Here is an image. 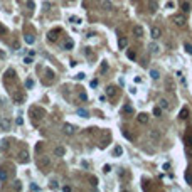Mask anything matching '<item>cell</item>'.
Listing matches in <instances>:
<instances>
[{
	"mask_svg": "<svg viewBox=\"0 0 192 192\" xmlns=\"http://www.w3.org/2000/svg\"><path fill=\"white\" fill-rule=\"evenodd\" d=\"M150 35H152V39H160L162 37V29L158 25H153L152 30H150Z\"/></svg>",
	"mask_w": 192,
	"mask_h": 192,
	"instance_id": "1",
	"label": "cell"
},
{
	"mask_svg": "<svg viewBox=\"0 0 192 192\" xmlns=\"http://www.w3.org/2000/svg\"><path fill=\"white\" fill-rule=\"evenodd\" d=\"M62 130H64V133L66 135H74V131H76V128L71 125V123H64V126H62Z\"/></svg>",
	"mask_w": 192,
	"mask_h": 192,
	"instance_id": "2",
	"label": "cell"
},
{
	"mask_svg": "<svg viewBox=\"0 0 192 192\" xmlns=\"http://www.w3.org/2000/svg\"><path fill=\"white\" fill-rule=\"evenodd\" d=\"M173 22H175V25L184 27L185 25V17L184 15H175V17H173Z\"/></svg>",
	"mask_w": 192,
	"mask_h": 192,
	"instance_id": "3",
	"label": "cell"
},
{
	"mask_svg": "<svg viewBox=\"0 0 192 192\" xmlns=\"http://www.w3.org/2000/svg\"><path fill=\"white\" fill-rule=\"evenodd\" d=\"M59 32H61L59 29H52V30H51V32H49V34H47V39L51 40V42H54V40L57 39V34H59Z\"/></svg>",
	"mask_w": 192,
	"mask_h": 192,
	"instance_id": "4",
	"label": "cell"
},
{
	"mask_svg": "<svg viewBox=\"0 0 192 192\" xmlns=\"http://www.w3.org/2000/svg\"><path fill=\"white\" fill-rule=\"evenodd\" d=\"M136 120H138V123H141V125H147L148 123V115L147 113H140V115L136 116Z\"/></svg>",
	"mask_w": 192,
	"mask_h": 192,
	"instance_id": "5",
	"label": "cell"
},
{
	"mask_svg": "<svg viewBox=\"0 0 192 192\" xmlns=\"http://www.w3.org/2000/svg\"><path fill=\"white\" fill-rule=\"evenodd\" d=\"M126 45H128V39L125 37V35H121V37L118 39V47H120V49H125Z\"/></svg>",
	"mask_w": 192,
	"mask_h": 192,
	"instance_id": "6",
	"label": "cell"
},
{
	"mask_svg": "<svg viewBox=\"0 0 192 192\" xmlns=\"http://www.w3.org/2000/svg\"><path fill=\"white\" fill-rule=\"evenodd\" d=\"M133 34H135V37H141V35H143V27H141V25H135L133 27Z\"/></svg>",
	"mask_w": 192,
	"mask_h": 192,
	"instance_id": "7",
	"label": "cell"
},
{
	"mask_svg": "<svg viewBox=\"0 0 192 192\" xmlns=\"http://www.w3.org/2000/svg\"><path fill=\"white\" fill-rule=\"evenodd\" d=\"M19 160H20V162H24V163L29 162V153H27L25 150H22V152L19 153Z\"/></svg>",
	"mask_w": 192,
	"mask_h": 192,
	"instance_id": "8",
	"label": "cell"
},
{
	"mask_svg": "<svg viewBox=\"0 0 192 192\" xmlns=\"http://www.w3.org/2000/svg\"><path fill=\"white\" fill-rule=\"evenodd\" d=\"M179 118H180V120H187V118H189V109H187V108H182L180 113H179Z\"/></svg>",
	"mask_w": 192,
	"mask_h": 192,
	"instance_id": "9",
	"label": "cell"
},
{
	"mask_svg": "<svg viewBox=\"0 0 192 192\" xmlns=\"http://www.w3.org/2000/svg\"><path fill=\"white\" fill-rule=\"evenodd\" d=\"M113 155H115V157H121L123 155V148L120 147V145H116V147L113 148Z\"/></svg>",
	"mask_w": 192,
	"mask_h": 192,
	"instance_id": "10",
	"label": "cell"
},
{
	"mask_svg": "<svg viewBox=\"0 0 192 192\" xmlns=\"http://www.w3.org/2000/svg\"><path fill=\"white\" fill-rule=\"evenodd\" d=\"M184 141H185V145H187V147H192V135H190V133L184 135Z\"/></svg>",
	"mask_w": 192,
	"mask_h": 192,
	"instance_id": "11",
	"label": "cell"
},
{
	"mask_svg": "<svg viewBox=\"0 0 192 192\" xmlns=\"http://www.w3.org/2000/svg\"><path fill=\"white\" fill-rule=\"evenodd\" d=\"M150 77L157 81V79H160V72H158L157 69H152V71H150Z\"/></svg>",
	"mask_w": 192,
	"mask_h": 192,
	"instance_id": "12",
	"label": "cell"
},
{
	"mask_svg": "<svg viewBox=\"0 0 192 192\" xmlns=\"http://www.w3.org/2000/svg\"><path fill=\"white\" fill-rule=\"evenodd\" d=\"M54 153H56L57 157H61V155H64V153H66V148H64V147H56Z\"/></svg>",
	"mask_w": 192,
	"mask_h": 192,
	"instance_id": "13",
	"label": "cell"
},
{
	"mask_svg": "<svg viewBox=\"0 0 192 192\" xmlns=\"http://www.w3.org/2000/svg\"><path fill=\"white\" fill-rule=\"evenodd\" d=\"M25 42L27 44H34V40H35V37H34V35H32V34H25Z\"/></svg>",
	"mask_w": 192,
	"mask_h": 192,
	"instance_id": "14",
	"label": "cell"
},
{
	"mask_svg": "<svg viewBox=\"0 0 192 192\" xmlns=\"http://www.w3.org/2000/svg\"><path fill=\"white\" fill-rule=\"evenodd\" d=\"M72 47H74V42H71V40H66V42H64V49H66V51H71Z\"/></svg>",
	"mask_w": 192,
	"mask_h": 192,
	"instance_id": "15",
	"label": "cell"
},
{
	"mask_svg": "<svg viewBox=\"0 0 192 192\" xmlns=\"http://www.w3.org/2000/svg\"><path fill=\"white\" fill-rule=\"evenodd\" d=\"M76 113H77V115H79L81 118H88V116H89V113L86 111V109H77Z\"/></svg>",
	"mask_w": 192,
	"mask_h": 192,
	"instance_id": "16",
	"label": "cell"
},
{
	"mask_svg": "<svg viewBox=\"0 0 192 192\" xmlns=\"http://www.w3.org/2000/svg\"><path fill=\"white\" fill-rule=\"evenodd\" d=\"M148 10L152 12V13L157 12V2H150V3H148Z\"/></svg>",
	"mask_w": 192,
	"mask_h": 192,
	"instance_id": "17",
	"label": "cell"
},
{
	"mask_svg": "<svg viewBox=\"0 0 192 192\" xmlns=\"http://www.w3.org/2000/svg\"><path fill=\"white\" fill-rule=\"evenodd\" d=\"M153 116H160V115H162V108H160V106H153Z\"/></svg>",
	"mask_w": 192,
	"mask_h": 192,
	"instance_id": "18",
	"label": "cell"
},
{
	"mask_svg": "<svg viewBox=\"0 0 192 192\" xmlns=\"http://www.w3.org/2000/svg\"><path fill=\"white\" fill-rule=\"evenodd\" d=\"M165 7L168 8V10H172V8H175V2H173V0H167Z\"/></svg>",
	"mask_w": 192,
	"mask_h": 192,
	"instance_id": "19",
	"label": "cell"
},
{
	"mask_svg": "<svg viewBox=\"0 0 192 192\" xmlns=\"http://www.w3.org/2000/svg\"><path fill=\"white\" fill-rule=\"evenodd\" d=\"M0 126L5 128V130H8V126H10V121H8V120H2V121H0Z\"/></svg>",
	"mask_w": 192,
	"mask_h": 192,
	"instance_id": "20",
	"label": "cell"
},
{
	"mask_svg": "<svg viewBox=\"0 0 192 192\" xmlns=\"http://www.w3.org/2000/svg\"><path fill=\"white\" fill-rule=\"evenodd\" d=\"M5 77H10V79H13V77H15V71H13V69H8V71L5 72Z\"/></svg>",
	"mask_w": 192,
	"mask_h": 192,
	"instance_id": "21",
	"label": "cell"
},
{
	"mask_svg": "<svg viewBox=\"0 0 192 192\" xmlns=\"http://www.w3.org/2000/svg\"><path fill=\"white\" fill-rule=\"evenodd\" d=\"M72 24H76V25H79V24H83V22H81V17H71L69 19Z\"/></svg>",
	"mask_w": 192,
	"mask_h": 192,
	"instance_id": "22",
	"label": "cell"
},
{
	"mask_svg": "<svg viewBox=\"0 0 192 192\" xmlns=\"http://www.w3.org/2000/svg\"><path fill=\"white\" fill-rule=\"evenodd\" d=\"M184 49H185V52H187V54H192V44L185 42V44H184Z\"/></svg>",
	"mask_w": 192,
	"mask_h": 192,
	"instance_id": "23",
	"label": "cell"
},
{
	"mask_svg": "<svg viewBox=\"0 0 192 192\" xmlns=\"http://www.w3.org/2000/svg\"><path fill=\"white\" fill-rule=\"evenodd\" d=\"M150 51L152 52H155V54H158V51H160V47L157 44H150Z\"/></svg>",
	"mask_w": 192,
	"mask_h": 192,
	"instance_id": "24",
	"label": "cell"
},
{
	"mask_svg": "<svg viewBox=\"0 0 192 192\" xmlns=\"http://www.w3.org/2000/svg\"><path fill=\"white\" fill-rule=\"evenodd\" d=\"M106 94L111 98V96L115 94V88H113V86H108V88H106Z\"/></svg>",
	"mask_w": 192,
	"mask_h": 192,
	"instance_id": "25",
	"label": "cell"
},
{
	"mask_svg": "<svg viewBox=\"0 0 192 192\" xmlns=\"http://www.w3.org/2000/svg\"><path fill=\"white\" fill-rule=\"evenodd\" d=\"M99 71H101V72H106V71H108V62H106V61H103V62H101V67H99Z\"/></svg>",
	"mask_w": 192,
	"mask_h": 192,
	"instance_id": "26",
	"label": "cell"
},
{
	"mask_svg": "<svg viewBox=\"0 0 192 192\" xmlns=\"http://www.w3.org/2000/svg\"><path fill=\"white\" fill-rule=\"evenodd\" d=\"M103 7H104V10H111V2H108V0H104V2H103Z\"/></svg>",
	"mask_w": 192,
	"mask_h": 192,
	"instance_id": "27",
	"label": "cell"
},
{
	"mask_svg": "<svg viewBox=\"0 0 192 192\" xmlns=\"http://www.w3.org/2000/svg\"><path fill=\"white\" fill-rule=\"evenodd\" d=\"M182 10H184V12H189L190 10V3L189 2H184V3H182Z\"/></svg>",
	"mask_w": 192,
	"mask_h": 192,
	"instance_id": "28",
	"label": "cell"
},
{
	"mask_svg": "<svg viewBox=\"0 0 192 192\" xmlns=\"http://www.w3.org/2000/svg\"><path fill=\"white\" fill-rule=\"evenodd\" d=\"M32 86H34V79H30V77H29V79L25 81V88H27V89H30Z\"/></svg>",
	"mask_w": 192,
	"mask_h": 192,
	"instance_id": "29",
	"label": "cell"
},
{
	"mask_svg": "<svg viewBox=\"0 0 192 192\" xmlns=\"http://www.w3.org/2000/svg\"><path fill=\"white\" fill-rule=\"evenodd\" d=\"M79 99H81V101H88V94H86L84 91H81V93H79Z\"/></svg>",
	"mask_w": 192,
	"mask_h": 192,
	"instance_id": "30",
	"label": "cell"
},
{
	"mask_svg": "<svg viewBox=\"0 0 192 192\" xmlns=\"http://www.w3.org/2000/svg\"><path fill=\"white\" fill-rule=\"evenodd\" d=\"M160 108H162V109L168 108V103H167V99H160Z\"/></svg>",
	"mask_w": 192,
	"mask_h": 192,
	"instance_id": "31",
	"label": "cell"
},
{
	"mask_svg": "<svg viewBox=\"0 0 192 192\" xmlns=\"http://www.w3.org/2000/svg\"><path fill=\"white\" fill-rule=\"evenodd\" d=\"M84 77H86V74H84V72H77V74H76V79H77V81H83Z\"/></svg>",
	"mask_w": 192,
	"mask_h": 192,
	"instance_id": "32",
	"label": "cell"
},
{
	"mask_svg": "<svg viewBox=\"0 0 192 192\" xmlns=\"http://www.w3.org/2000/svg\"><path fill=\"white\" fill-rule=\"evenodd\" d=\"M15 123H17L19 126H22V125H24V118H22V116L19 115V116H17V120H15Z\"/></svg>",
	"mask_w": 192,
	"mask_h": 192,
	"instance_id": "33",
	"label": "cell"
},
{
	"mask_svg": "<svg viewBox=\"0 0 192 192\" xmlns=\"http://www.w3.org/2000/svg\"><path fill=\"white\" fill-rule=\"evenodd\" d=\"M109 172H111V165H108V163H106V165L103 167V173H109Z\"/></svg>",
	"mask_w": 192,
	"mask_h": 192,
	"instance_id": "34",
	"label": "cell"
},
{
	"mask_svg": "<svg viewBox=\"0 0 192 192\" xmlns=\"http://www.w3.org/2000/svg\"><path fill=\"white\" fill-rule=\"evenodd\" d=\"M0 180H2V182H5V180H7V173L3 172V170H0Z\"/></svg>",
	"mask_w": 192,
	"mask_h": 192,
	"instance_id": "35",
	"label": "cell"
},
{
	"mask_svg": "<svg viewBox=\"0 0 192 192\" xmlns=\"http://www.w3.org/2000/svg\"><path fill=\"white\" fill-rule=\"evenodd\" d=\"M126 57L133 61V59H135V52H133V51H128V52H126Z\"/></svg>",
	"mask_w": 192,
	"mask_h": 192,
	"instance_id": "36",
	"label": "cell"
},
{
	"mask_svg": "<svg viewBox=\"0 0 192 192\" xmlns=\"http://www.w3.org/2000/svg\"><path fill=\"white\" fill-rule=\"evenodd\" d=\"M185 180H187V184H192V175H190V172L185 173Z\"/></svg>",
	"mask_w": 192,
	"mask_h": 192,
	"instance_id": "37",
	"label": "cell"
},
{
	"mask_svg": "<svg viewBox=\"0 0 192 192\" xmlns=\"http://www.w3.org/2000/svg\"><path fill=\"white\" fill-rule=\"evenodd\" d=\"M123 111H125V113H131V111H133V108H131V106H125V108H123Z\"/></svg>",
	"mask_w": 192,
	"mask_h": 192,
	"instance_id": "38",
	"label": "cell"
},
{
	"mask_svg": "<svg viewBox=\"0 0 192 192\" xmlns=\"http://www.w3.org/2000/svg\"><path fill=\"white\" fill-rule=\"evenodd\" d=\"M0 34H7V27H3L2 24H0Z\"/></svg>",
	"mask_w": 192,
	"mask_h": 192,
	"instance_id": "39",
	"label": "cell"
},
{
	"mask_svg": "<svg viewBox=\"0 0 192 192\" xmlns=\"http://www.w3.org/2000/svg\"><path fill=\"white\" fill-rule=\"evenodd\" d=\"M96 86H98V79H93L91 81V88H96Z\"/></svg>",
	"mask_w": 192,
	"mask_h": 192,
	"instance_id": "40",
	"label": "cell"
},
{
	"mask_svg": "<svg viewBox=\"0 0 192 192\" xmlns=\"http://www.w3.org/2000/svg\"><path fill=\"white\" fill-rule=\"evenodd\" d=\"M123 135H125V136H126V138H128V140H133V136H131L130 133H128V131H123Z\"/></svg>",
	"mask_w": 192,
	"mask_h": 192,
	"instance_id": "41",
	"label": "cell"
},
{
	"mask_svg": "<svg viewBox=\"0 0 192 192\" xmlns=\"http://www.w3.org/2000/svg\"><path fill=\"white\" fill-rule=\"evenodd\" d=\"M24 62H25V64H32V57H30V56H29V57H25V59H24Z\"/></svg>",
	"mask_w": 192,
	"mask_h": 192,
	"instance_id": "42",
	"label": "cell"
},
{
	"mask_svg": "<svg viewBox=\"0 0 192 192\" xmlns=\"http://www.w3.org/2000/svg\"><path fill=\"white\" fill-rule=\"evenodd\" d=\"M91 184L96 185V184H98V179H96V177H91Z\"/></svg>",
	"mask_w": 192,
	"mask_h": 192,
	"instance_id": "43",
	"label": "cell"
},
{
	"mask_svg": "<svg viewBox=\"0 0 192 192\" xmlns=\"http://www.w3.org/2000/svg\"><path fill=\"white\" fill-rule=\"evenodd\" d=\"M27 5H29V8H34L35 5H34V2H32V0H29V2H27Z\"/></svg>",
	"mask_w": 192,
	"mask_h": 192,
	"instance_id": "44",
	"label": "cell"
},
{
	"mask_svg": "<svg viewBox=\"0 0 192 192\" xmlns=\"http://www.w3.org/2000/svg\"><path fill=\"white\" fill-rule=\"evenodd\" d=\"M30 190H39V185H35V184H32V185H30Z\"/></svg>",
	"mask_w": 192,
	"mask_h": 192,
	"instance_id": "45",
	"label": "cell"
},
{
	"mask_svg": "<svg viewBox=\"0 0 192 192\" xmlns=\"http://www.w3.org/2000/svg\"><path fill=\"white\" fill-rule=\"evenodd\" d=\"M51 187H52V189H56V187H57V182L52 180V182H51Z\"/></svg>",
	"mask_w": 192,
	"mask_h": 192,
	"instance_id": "46",
	"label": "cell"
},
{
	"mask_svg": "<svg viewBox=\"0 0 192 192\" xmlns=\"http://www.w3.org/2000/svg\"><path fill=\"white\" fill-rule=\"evenodd\" d=\"M99 101H101V103H103V101H106V96L101 94V96H99Z\"/></svg>",
	"mask_w": 192,
	"mask_h": 192,
	"instance_id": "47",
	"label": "cell"
},
{
	"mask_svg": "<svg viewBox=\"0 0 192 192\" xmlns=\"http://www.w3.org/2000/svg\"><path fill=\"white\" fill-rule=\"evenodd\" d=\"M152 138H158V133H157V131H152Z\"/></svg>",
	"mask_w": 192,
	"mask_h": 192,
	"instance_id": "48",
	"label": "cell"
},
{
	"mask_svg": "<svg viewBox=\"0 0 192 192\" xmlns=\"http://www.w3.org/2000/svg\"><path fill=\"white\" fill-rule=\"evenodd\" d=\"M69 2H72V0H69Z\"/></svg>",
	"mask_w": 192,
	"mask_h": 192,
	"instance_id": "49",
	"label": "cell"
}]
</instances>
